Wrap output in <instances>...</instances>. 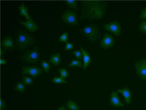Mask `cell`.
Listing matches in <instances>:
<instances>
[{
    "label": "cell",
    "instance_id": "obj_1",
    "mask_svg": "<svg viewBox=\"0 0 146 110\" xmlns=\"http://www.w3.org/2000/svg\"><path fill=\"white\" fill-rule=\"evenodd\" d=\"M80 3V20H98L102 19L106 14L108 3L105 1H82Z\"/></svg>",
    "mask_w": 146,
    "mask_h": 110
},
{
    "label": "cell",
    "instance_id": "obj_2",
    "mask_svg": "<svg viewBox=\"0 0 146 110\" xmlns=\"http://www.w3.org/2000/svg\"><path fill=\"white\" fill-rule=\"evenodd\" d=\"M81 34L91 43H94L102 36L101 31L94 23L85 25L81 29Z\"/></svg>",
    "mask_w": 146,
    "mask_h": 110
},
{
    "label": "cell",
    "instance_id": "obj_3",
    "mask_svg": "<svg viewBox=\"0 0 146 110\" xmlns=\"http://www.w3.org/2000/svg\"><path fill=\"white\" fill-rule=\"evenodd\" d=\"M36 40L31 34L23 31H20L16 34L15 37L16 44L18 49L23 50L28 46L34 44Z\"/></svg>",
    "mask_w": 146,
    "mask_h": 110
},
{
    "label": "cell",
    "instance_id": "obj_4",
    "mask_svg": "<svg viewBox=\"0 0 146 110\" xmlns=\"http://www.w3.org/2000/svg\"><path fill=\"white\" fill-rule=\"evenodd\" d=\"M40 54L38 48H35L23 53L19 58V60L26 64H38Z\"/></svg>",
    "mask_w": 146,
    "mask_h": 110
},
{
    "label": "cell",
    "instance_id": "obj_5",
    "mask_svg": "<svg viewBox=\"0 0 146 110\" xmlns=\"http://www.w3.org/2000/svg\"><path fill=\"white\" fill-rule=\"evenodd\" d=\"M135 73L141 79L146 80V58L136 62L134 64Z\"/></svg>",
    "mask_w": 146,
    "mask_h": 110
},
{
    "label": "cell",
    "instance_id": "obj_6",
    "mask_svg": "<svg viewBox=\"0 0 146 110\" xmlns=\"http://www.w3.org/2000/svg\"><path fill=\"white\" fill-rule=\"evenodd\" d=\"M61 20L66 23L70 25H78L77 14L76 12L68 10L62 14Z\"/></svg>",
    "mask_w": 146,
    "mask_h": 110
},
{
    "label": "cell",
    "instance_id": "obj_7",
    "mask_svg": "<svg viewBox=\"0 0 146 110\" xmlns=\"http://www.w3.org/2000/svg\"><path fill=\"white\" fill-rule=\"evenodd\" d=\"M42 72V70L38 67L30 66L22 67L21 74L22 75L29 74L35 79L38 77Z\"/></svg>",
    "mask_w": 146,
    "mask_h": 110
},
{
    "label": "cell",
    "instance_id": "obj_8",
    "mask_svg": "<svg viewBox=\"0 0 146 110\" xmlns=\"http://www.w3.org/2000/svg\"><path fill=\"white\" fill-rule=\"evenodd\" d=\"M104 27L106 31L110 32L116 36H119L121 32V27L117 21L105 24Z\"/></svg>",
    "mask_w": 146,
    "mask_h": 110
},
{
    "label": "cell",
    "instance_id": "obj_9",
    "mask_svg": "<svg viewBox=\"0 0 146 110\" xmlns=\"http://www.w3.org/2000/svg\"><path fill=\"white\" fill-rule=\"evenodd\" d=\"M115 40L112 35L106 33L100 42V45L104 49H109L113 46Z\"/></svg>",
    "mask_w": 146,
    "mask_h": 110
},
{
    "label": "cell",
    "instance_id": "obj_10",
    "mask_svg": "<svg viewBox=\"0 0 146 110\" xmlns=\"http://www.w3.org/2000/svg\"><path fill=\"white\" fill-rule=\"evenodd\" d=\"M110 101L111 105L115 107H123L125 106V105L121 102L117 92L113 91L112 92Z\"/></svg>",
    "mask_w": 146,
    "mask_h": 110
},
{
    "label": "cell",
    "instance_id": "obj_11",
    "mask_svg": "<svg viewBox=\"0 0 146 110\" xmlns=\"http://www.w3.org/2000/svg\"><path fill=\"white\" fill-rule=\"evenodd\" d=\"M19 23L23 25L28 31L31 32H34L39 28V27L33 22L32 19L26 22L19 21Z\"/></svg>",
    "mask_w": 146,
    "mask_h": 110
},
{
    "label": "cell",
    "instance_id": "obj_12",
    "mask_svg": "<svg viewBox=\"0 0 146 110\" xmlns=\"http://www.w3.org/2000/svg\"><path fill=\"white\" fill-rule=\"evenodd\" d=\"M117 92L122 94L125 99V102L128 104L131 103L132 101V95L131 90L127 87L122 89H118Z\"/></svg>",
    "mask_w": 146,
    "mask_h": 110
},
{
    "label": "cell",
    "instance_id": "obj_13",
    "mask_svg": "<svg viewBox=\"0 0 146 110\" xmlns=\"http://www.w3.org/2000/svg\"><path fill=\"white\" fill-rule=\"evenodd\" d=\"M2 45L5 50H11L15 47L13 39L9 36L5 38L2 40Z\"/></svg>",
    "mask_w": 146,
    "mask_h": 110
},
{
    "label": "cell",
    "instance_id": "obj_14",
    "mask_svg": "<svg viewBox=\"0 0 146 110\" xmlns=\"http://www.w3.org/2000/svg\"><path fill=\"white\" fill-rule=\"evenodd\" d=\"M80 49L83 57L84 70H85L86 68L90 64L91 62V56L89 53L84 49L80 47Z\"/></svg>",
    "mask_w": 146,
    "mask_h": 110
},
{
    "label": "cell",
    "instance_id": "obj_15",
    "mask_svg": "<svg viewBox=\"0 0 146 110\" xmlns=\"http://www.w3.org/2000/svg\"><path fill=\"white\" fill-rule=\"evenodd\" d=\"M61 61V54L60 53H59L52 55L49 62L52 63L54 65L58 66L60 65Z\"/></svg>",
    "mask_w": 146,
    "mask_h": 110
},
{
    "label": "cell",
    "instance_id": "obj_16",
    "mask_svg": "<svg viewBox=\"0 0 146 110\" xmlns=\"http://www.w3.org/2000/svg\"><path fill=\"white\" fill-rule=\"evenodd\" d=\"M19 8L20 11V14L21 15L24 16L28 20L31 19L28 13V9L25 6L23 3H22L21 5L19 7Z\"/></svg>",
    "mask_w": 146,
    "mask_h": 110
},
{
    "label": "cell",
    "instance_id": "obj_17",
    "mask_svg": "<svg viewBox=\"0 0 146 110\" xmlns=\"http://www.w3.org/2000/svg\"><path fill=\"white\" fill-rule=\"evenodd\" d=\"M66 105L70 110H79L80 108V107L76 103L72 100L68 101Z\"/></svg>",
    "mask_w": 146,
    "mask_h": 110
},
{
    "label": "cell",
    "instance_id": "obj_18",
    "mask_svg": "<svg viewBox=\"0 0 146 110\" xmlns=\"http://www.w3.org/2000/svg\"><path fill=\"white\" fill-rule=\"evenodd\" d=\"M65 3L67 6L73 9L77 10L78 9V5L76 1H66Z\"/></svg>",
    "mask_w": 146,
    "mask_h": 110
},
{
    "label": "cell",
    "instance_id": "obj_19",
    "mask_svg": "<svg viewBox=\"0 0 146 110\" xmlns=\"http://www.w3.org/2000/svg\"><path fill=\"white\" fill-rule=\"evenodd\" d=\"M23 83L27 86L33 85L34 83L32 78L28 76H24L22 78Z\"/></svg>",
    "mask_w": 146,
    "mask_h": 110
},
{
    "label": "cell",
    "instance_id": "obj_20",
    "mask_svg": "<svg viewBox=\"0 0 146 110\" xmlns=\"http://www.w3.org/2000/svg\"><path fill=\"white\" fill-rule=\"evenodd\" d=\"M75 66H77L81 68L82 67V65L81 62L78 60H72L68 65V67H73Z\"/></svg>",
    "mask_w": 146,
    "mask_h": 110
},
{
    "label": "cell",
    "instance_id": "obj_21",
    "mask_svg": "<svg viewBox=\"0 0 146 110\" xmlns=\"http://www.w3.org/2000/svg\"><path fill=\"white\" fill-rule=\"evenodd\" d=\"M15 89L21 92H24L25 91V87L23 83L19 82L17 83Z\"/></svg>",
    "mask_w": 146,
    "mask_h": 110
},
{
    "label": "cell",
    "instance_id": "obj_22",
    "mask_svg": "<svg viewBox=\"0 0 146 110\" xmlns=\"http://www.w3.org/2000/svg\"><path fill=\"white\" fill-rule=\"evenodd\" d=\"M41 65L45 72L46 73L48 72L49 70L50 69V65L49 63L45 60H43L41 62Z\"/></svg>",
    "mask_w": 146,
    "mask_h": 110
},
{
    "label": "cell",
    "instance_id": "obj_23",
    "mask_svg": "<svg viewBox=\"0 0 146 110\" xmlns=\"http://www.w3.org/2000/svg\"><path fill=\"white\" fill-rule=\"evenodd\" d=\"M59 71L60 74L61 78L63 79H66L68 76L67 70L65 68L60 69Z\"/></svg>",
    "mask_w": 146,
    "mask_h": 110
},
{
    "label": "cell",
    "instance_id": "obj_24",
    "mask_svg": "<svg viewBox=\"0 0 146 110\" xmlns=\"http://www.w3.org/2000/svg\"><path fill=\"white\" fill-rule=\"evenodd\" d=\"M139 28L140 31L144 33H146V20L142 21L139 25Z\"/></svg>",
    "mask_w": 146,
    "mask_h": 110
},
{
    "label": "cell",
    "instance_id": "obj_25",
    "mask_svg": "<svg viewBox=\"0 0 146 110\" xmlns=\"http://www.w3.org/2000/svg\"><path fill=\"white\" fill-rule=\"evenodd\" d=\"M68 35V33L67 32H65L62 34L60 36L59 39L58 41H61L66 43L67 42Z\"/></svg>",
    "mask_w": 146,
    "mask_h": 110
},
{
    "label": "cell",
    "instance_id": "obj_26",
    "mask_svg": "<svg viewBox=\"0 0 146 110\" xmlns=\"http://www.w3.org/2000/svg\"><path fill=\"white\" fill-rule=\"evenodd\" d=\"M53 83H66V82L61 78L54 77L52 80Z\"/></svg>",
    "mask_w": 146,
    "mask_h": 110
},
{
    "label": "cell",
    "instance_id": "obj_27",
    "mask_svg": "<svg viewBox=\"0 0 146 110\" xmlns=\"http://www.w3.org/2000/svg\"><path fill=\"white\" fill-rule=\"evenodd\" d=\"M73 54L78 60L82 59V54L80 51L78 50H74L73 52Z\"/></svg>",
    "mask_w": 146,
    "mask_h": 110
},
{
    "label": "cell",
    "instance_id": "obj_28",
    "mask_svg": "<svg viewBox=\"0 0 146 110\" xmlns=\"http://www.w3.org/2000/svg\"><path fill=\"white\" fill-rule=\"evenodd\" d=\"M140 19L146 20V7L141 10L140 15Z\"/></svg>",
    "mask_w": 146,
    "mask_h": 110
},
{
    "label": "cell",
    "instance_id": "obj_29",
    "mask_svg": "<svg viewBox=\"0 0 146 110\" xmlns=\"http://www.w3.org/2000/svg\"><path fill=\"white\" fill-rule=\"evenodd\" d=\"M73 48L74 45L72 44L67 42L65 48V50H72Z\"/></svg>",
    "mask_w": 146,
    "mask_h": 110
},
{
    "label": "cell",
    "instance_id": "obj_30",
    "mask_svg": "<svg viewBox=\"0 0 146 110\" xmlns=\"http://www.w3.org/2000/svg\"><path fill=\"white\" fill-rule=\"evenodd\" d=\"M1 108L2 110L5 109L6 108L5 101L2 99H1Z\"/></svg>",
    "mask_w": 146,
    "mask_h": 110
},
{
    "label": "cell",
    "instance_id": "obj_31",
    "mask_svg": "<svg viewBox=\"0 0 146 110\" xmlns=\"http://www.w3.org/2000/svg\"><path fill=\"white\" fill-rule=\"evenodd\" d=\"M1 64H6V62L5 59L1 58Z\"/></svg>",
    "mask_w": 146,
    "mask_h": 110
},
{
    "label": "cell",
    "instance_id": "obj_32",
    "mask_svg": "<svg viewBox=\"0 0 146 110\" xmlns=\"http://www.w3.org/2000/svg\"><path fill=\"white\" fill-rule=\"evenodd\" d=\"M57 110H66V109L64 106H62L58 108Z\"/></svg>",
    "mask_w": 146,
    "mask_h": 110
},
{
    "label": "cell",
    "instance_id": "obj_33",
    "mask_svg": "<svg viewBox=\"0 0 146 110\" xmlns=\"http://www.w3.org/2000/svg\"><path fill=\"white\" fill-rule=\"evenodd\" d=\"M1 56H3V55L4 54V51L2 50V49H1Z\"/></svg>",
    "mask_w": 146,
    "mask_h": 110
}]
</instances>
